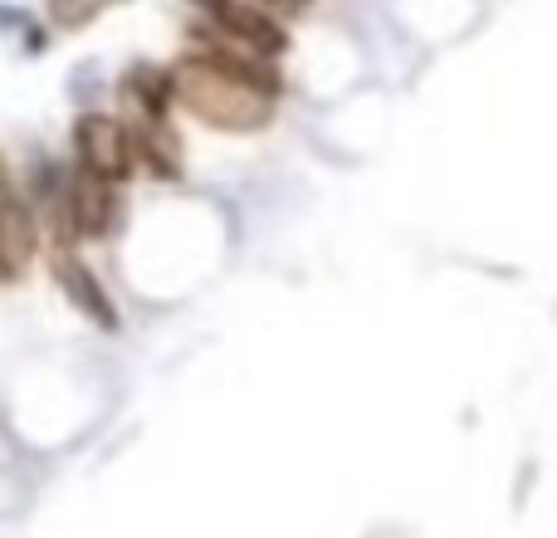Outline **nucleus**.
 Listing matches in <instances>:
<instances>
[{
    "mask_svg": "<svg viewBox=\"0 0 557 538\" xmlns=\"http://www.w3.org/2000/svg\"><path fill=\"white\" fill-rule=\"evenodd\" d=\"M264 5H274V10H304L308 0H264Z\"/></svg>",
    "mask_w": 557,
    "mask_h": 538,
    "instance_id": "obj_9",
    "label": "nucleus"
},
{
    "mask_svg": "<svg viewBox=\"0 0 557 538\" xmlns=\"http://www.w3.org/2000/svg\"><path fill=\"white\" fill-rule=\"evenodd\" d=\"M74 147H78V167L94 176H103V182L123 186L127 176H133L137 157H133V137H127V123H117V118L108 113H84L74 123Z\"/></svg>",
    "mask_w": 557,
    "mask_h": 538,
    "instance_id": "obj_2",
    "label": "nucleus"
},
{
    "mask_svg": "<svg viewBox=\"0 0 557 538\" xmlns=\"http://www.w3.org/2000/svg\"><path fill=\"white\" fill-rule=\"evenodd\" d=\"M127 137H133V157L157 176V182H176V176H182V143H176L166 118L137 113L133 123H127Z\"/></svg>",
    "mask_w": 557,
    "mask_h": 538,
    "instance_id": "obj_6",
    "label": "nucleus"
},
{
    "mask_svg": "<svg viewBox=\"0 0 557 538\" xmlns=\"http://www.w3.org/2000/svg\"><path fill=\"white\" fill-rule=\"evenodd\" d=\"M172 94L186 113L201 118L206 127H221V133H255L274 118V94L221 69L201 49H191L172 64Z\"/></svg>",
    "mask_w": 557,
    "mask_h": 538,
    "instance_id": "obj_1",
    "label": "nucleus"
},
{
    "mask_svg": "<svg viewBox=\"0 0 557 538\" xmlns=\"http://www.w3.org/2000/svg\"><path fill=\"white\" fill-rule=\"evenodd\" d=\"M196 10H201V25H211L215 35L235 39V45H250L260 49V54H284L288 49V29L278 25L270 10H260L255 0H191Z\"/></svg>",
    "mask_w": 557,
    "mask_h": 538,
    "instance_id": "obj_3",
    "label": "nucleus"
},
{
    "mask_svg": "<svg viewBox=\"0 0 557 538\" xmlns=\"http://www.w3.org/2000/svg\"><path fill=\"white\" fill-rule=\"evenodd\" d=\"M113 5H123V0H49V20L59 29H84L88 20H98Z\"/></svg>",
    "mask_w": 557,
    "mask_h": 538,
    "instance_id": "obj_8",
    "label": "nucleus"
},
{
    "mask_svg": "<svg viewBox=\"0 0 557 538\" xmlns=\"http://www.w3.org/2000/svg\"><path fill=\"white\" fill-rule=\"evenodd\" d=\"M54 279H59V289H64L69 298H74L78 314H88L98 328H108V333H113V328H117V308H113V298L103 294V284L94 279V269L78 260V255L69 250V245H59V250H54Z\"/></svg>",
    "mask_w": 557,
    "mask_h": 538,
    "instance_id": "obj_5",
    "label": "nucleus"
},
{
    "mask_svg": "<svg viewBox=\"0 0 557 538\" xmlns=\"http://www.w3.org/2000/svg\"><path fill=\"white\" fill-rule=\"evenodd\" d=\"M64 201H69L74 235H84V241H98V235H108L117 225V186L103 182V176H94V172H84V167L69 176Z\"/></svg>",
    "mask_w": 557,
    "mask_h": 538,
    "instance_id": "obj_4",
    "label": "nucleus"
},
{
    "mask_svg": "<svg viewBox=\"0 0 557 538\" xmlns=\"http://www.w3.org/2000/svg\"><path fill=\"white\" fill-rule=\"evenodd\" d=\"M123 98L143 118H166V113H172V103H176L172 69H162V64H133L123 74Z\"/></svg>",
    "mask_w": 557,
    "mask_h": 538,
    "instance_id": "obj_7",
    "label": "nucleus"
}]
</instances>
